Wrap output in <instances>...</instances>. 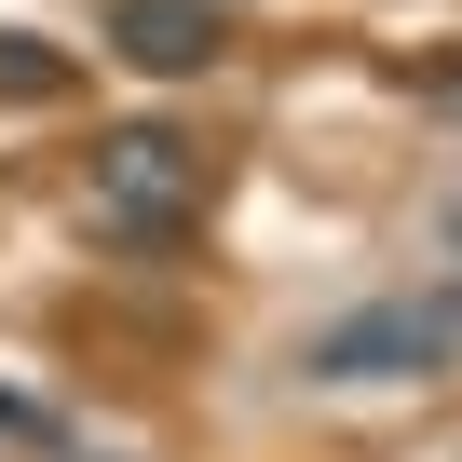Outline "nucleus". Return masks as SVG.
<instances>
[{
	"instance_id": "obj_1",
	"label": "nucleus",
	"mask_w": 462,
	"mask_h": 462,
	"mask_svg": "<svg viewBox=\"0 0 462 462\" xmlns=\"http://www.w3.org/2000/svg\"><path fill=\"white\" fill-rule=\"evenodd\" d=\"M204 190H217V163L177 123H109L96 136V231H123V245H177L204 217Z\"/></svg>"
},
{
	"instance_id": "obj_2",
	"label": "nucleus",
	"mask_w": 462,
	"mask_h": 462,
	"mask_svg": "<svg viewBox=\"0 0 462 462\" xmlns=\"http://www.w3.org/2000/svg\"><path fill=\"white\" fill-rule=\"evenodd\" d=\"M448 354H462V286H435V300H354V313H327L300 340L313 381H421Z\"/></svg>"
},
{
	"instance_id": "obj_3",
	"label": "nucleus",
	"mask_w": 462,
	"mask_h": 462,
	"mask_svg": "<svg viewBox=\"0 0 462 462\" xmlns=\"http://www.w3.org/2000/svg\"><path fill=\"white\" fill-rule=\"evenodd\" d=\"M109 42H123V69L190 82V69H217V0H123V14H109Z\"/></svg>"
},
{
	"instance_id": "obj_4",
	"label": "nucleus",
	"mask_w": 462,
	"mask_h": 462,
	"mask_svg": "<svg viewBox=\"0 0 462 462\" xmlns=\"http://www.w3.org/2000/svg\"><path fill=\"white\" fill-rule=\"evenodd\" d=\"M0 96H14V109L69 96V55H55V42H28V28H0Z\"/></svg>"
},
{
	"instance_id": "obj_5",
	"label": "nucleus",
	"mask_w": 462,
	"mask_h": 462,
	"mask_svg": "<svg viewBox=\"0 0 462 462\" xmlns=\"http://www.w3.org/2000/svg\"><path fill=\"white\" fill-rule=\"evenodd\" d=\"M435 96H448V109H462V69H435Z\"/></svg>"
}]
</instances>
